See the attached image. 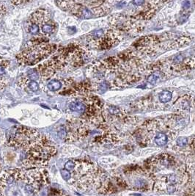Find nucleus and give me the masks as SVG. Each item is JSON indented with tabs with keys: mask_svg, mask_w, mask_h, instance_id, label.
<instances>
[{
	"mask_svg": "<svg viewBox=\"0 0 195 196\" xmlns=\"http://www.w3.org/2000/svg\"><path fill=\"white\" fill-rule=\"evenodd\" d=\"M75 162V168L70 171L71 179L68 181L69 184L80 192L90 190L92 187L98 190L105 176L91 164L80 161Z\"/></svg>",
	"mask_w": 195,
	"mask_h": 196,
	"instance_id": "nucleus-1",
	"label": "nucleus"
},
{
	"mask_svg": "<svg viewBox=\"0 0 195 196\" xmlns=\"http://www.w3.org/2000/svg\"><path fill=\"white\" fill-rule=\"evenodd\" d=\"M14 129V133L8 139V144L24 151L32 146L43 135L37 130L25 126H16Z\"/></svg>",
	"mask_w": 195,
	"mask_h": 196,
	"instance_id": "nucleus-4",
	"label": "nucleus"
},
{
	"mask_svg": "<svg viewBox=\"0 0 195 196\" xmlns=\"http://www.w3.org/2000/svg\"><path fill=\"white\" fill-rule=\"evenodd\" d=\"M109 111L111 114H117L120 112V109L117 107H114V106H112L109 108Z\"/></svg>",
	"mask_w": 195,
	"mask_h": 196,
	"instance_id": "nucleus-21",
	"label": "nucleus"
},
{
	"mask_svg": "<svg viewBox=\"0 0 195 196\" xmlns=\"http://www.w3.org/2000/svg\"><path fill=\"white\" fill-rule=\"evenodd\" d=\"M48 196H70L68 195L65 192H63L61 190H55V189H51L49 192Z\"/></svg>",
	"mask_w": 195,
	"mask_h": 196,
	"instance_id": "nucleus-14",
	"label": "nucleus"
},
{
	"mask_svg": "<svg viewBox=\"0 0 195 196\" xmlns=\"http://www.w3.org/2000/svg\"><path fill=\"white\" fill-rule=\"evenodd\" d=\"M61 174H62V176L63 177V179L67 181H68L71 179V173L65 169H63L61 170Z\"/></svg>",
	"mask_w": 195,
	"mask_h": 196,
	"instance_id": "nucleus-20",
	"label": "nucleus"
},
{
	"mask_svg": "<svg viewBox=\"0 0 195 196\" xmlns=\"http://www.w3.org/2000/svg\"><path fill=\"white\" fill-rule=\"evenodd\" d=\"M109 88V85L106 82H103L99 84L98 91L100 93H104Z\"/></svg>",
	"mask_w": 195,
	"mask_h": 196,
	"instance_id": "nucleus-15",
	"label": "nucleus"
},
{
	"mask_svg": "<svg viewBox=\"0 0 195 196\" xmlns=\"http://www.w3.org/2000/svg\"><path fill=\"white\" fill-rule=\"evenodd\" d=\"M18 85L23 87H27L29 90L32 91V92H36L39 90V85L36 81L35 80H31L29 79H25L23 78L19 82H18Z\"/></svg>",
	"mask_w": 195,
	"mask_h": 196,
	"instance_id": "nucleus-6",
	"label": "nucleus"
},
{
	"mask_svg": "<svg viewBox=\"0 0 195 196\" xmlns=\"http://www.w3.org/2000/svg\"><path fill=\"white\" fill-rule=\"evenodd\" d=\"M28 76H29V79H31V80H35V79H38V72L37 71H35V69L34 70H31V71H29L28 73Z\"/></svg>",
	"mask_w": 195,
	"mask_h": 196,
	"instance_id": "nucleus-19",
	"label": "nucleus"
},
{
	"mask_svg": "<svg viewBox=\"0 0 195 196\" xmlns=\"http://www.w3.org/2000/svg\"><path fill=\"white\" fill-rule=\"evenodd\" d=\"M190 6H191V3H190L189 1H184L183 2V8H185V9L189 8Z\"/></svg>",
	"mask_w": 195,
	"mask_h": 196,
	"instance_id": "nucleus-23",
	"label": "nucleus"
},
{
	"mask_svg": "<svg viewBox=\"0 0 195 196\" xmlns=\"http://www.w3.org/2000/svg\"><path fill=\"white\" fill-rule=\"evenodd\" d=\"M27 158L24 162L25 168H40L46 165L57 153V149L50 140L42 135L40 139L26 151Z\"/></svg>",
	"mask_w": 195,
	"mask_h": 196,
	"instance_id": "nucleus-2",
	"label": "nucleus"
},
{
	"mask_svg": "<svg viewBox=\"0 0 195 196\" xmlns=\"http://www.w3.org/2000/svg\"><path fill=\"white\" fill-rule=\"evenodd\" d=\"M23 181L27 184V190L29 192L37 193L44 187L50 184V179L48 171L45 169L35 168L24 171Z\"/></svg>",
	"mask_w": 195,
	"mask_h": 196,
	"instance_id": "nucleus-5",
	"label": "nucleus"
},
{
	"mask_svg": "<svg viewBox=\"0 0 195 196\" xmlns=\"http://www.w3.org/2000/svg\"><path fill=\"white\" fill-rule=\"evenodd\" d=\"M160 72H158V71H156V72H155V73H153V74H151L150 76L148 77V79H147V81L148 82L150 83V84H151V85H154V84H156V82H157L158 80L160 79Z\"/></svg>",
	"mask_w": 195,
	"mask_h": 196,
	"instance_id": "nucleus-13",
	"label": "nucleus"
},
{
	"mask_svg": "<svg viewBox=\"0 0 195 196\" xmlns=\"http://www.w3.org/2000/svg\"><path fill=\"white\" fill-rule=\"evenodd\" d=\"M8 64H9V62H8V61L2 60V59H0V82H2V83H5V82H2V81L1 78L5 74V70L6 68H7V67L8 66Z\"/></svg>",
	"mask_w": 195,
	"mask_h": 196,
	"instance_id": "nucleus-11",
	"label": "nucleus"
},
{
	"mask_svg": "<svg viewBox=\"0 0 195 196\" xmlns=\"http://www.w3.org/2000/svg\"><path fill=\"white\" fill-rule=\"evenodd\" d=\"M168 140L167 136L164 133H158L155 137V142L158 146H164L167 144Z\"/></svg>",
	"mask_w": 195,
	"mask_h": 196,
	"instance_id": "nucleus-8",
	"label": "nucleus"
},
{
	"mask_svg": "<svg viewBox=\"0 0 195 196\" xmlns=\"http://www.w3.org/2000/svg\"><path fill=\"white\" fill-rule=\"evenodd\" d=\"M57 46L54 44L42 43L34 44L24 50L16 56L19 63L27 65L38 64L44 59L47 58L57 50Z\"/></svg>",
	"mask_w": 195,
	"mask_h": 196,
	"instance_id": "nucleus-3",
	"label": "nucleus"
},
{
	"mask_svg": "<svg viewBox=\"0 0 195 196\" xmlns=\"http://www.w3.org/2000/svg\"><path fill=\"white\" fill-rule=\"evenodd\" d=\"M75 165H76L75 161H72V160L68 161L65 164V169L70 172V171L73 170V168H75Z\"/></svg>",
	"mask_w": 195,
	"mask_h": 196,
	"instance_id": "nucleus-17",
	"label": "nucleus"
},
{
	"mask_svg": "<svg viewBox=\"0 0 195 196\" xmlns=\"http://www.w3.org/2000/svg\"><path fill=\"white\" fill-rule=\"evenodd\" d=\"M4 190V188L0 184V196H3V194H2V190Z\"/></svg>",
	"mask_w": 195,
	"mask_h": 196,
	"instance_id": "nucleus-25",
	"label": "nucleus"
},
{
	"mask_svg": "<svg viewBox=\"0 0 195 196\" xmlns=\"http://www.w3.org/2000/svg\"><path fill=\"white\" fill-rule=\"evenodd\" d=\"M67 135H68L67 129H66V128H65V127H61L60 129L58 130V135H59V137L62 140H65V138L67 137Z\"/></svg>",
	"mask_w": 195,
	"mask_h": 196,
	"instance_id": "nucleus-18",
	"label": "nucleus"
},
{
	"mask_svg": "<svg viewBox=\"0 0 195 196\" xmlns=\"http://www.w3.org/2000/svg\"><path fill=\"white\" fill-rule=\"evenodd\" d=\"M62 86V82L60 80H57V79H53V80L50 81L47 85V87L51 91H57V90H60Z\"/></svg>",
	"mask_w": 195,
	"mask_h": 196,
	"instance_id": "nucleus-9",
	"label": "nucleus"
},
{
	"mask_svg": "<svg viewBox=\"0 0 195 196\" xmlns=\"http://www.w3.org/2000/svg\"><path fill=\"white\" fill-rule=\"evenodd\" d=\"M103 34H104L103 29H96V30L92 31V33L90 34V36L93 40H98V39H99V38H102Z\"/></svg>",
	"mask_w": 195,
	"mask_h": 196,
	"instance_id": "nucleus-12",
	"label": "nucleus"
},
{
	"mask_svg": "<svg viewBox=\"0 0 195 196\" xmlns=\"http://www.w3.org/2000/svg\"><path fill=\"white\" fill-rule=\"evenodd\" d=\"M133 3L136 5H142L144 3V2L143 1H134Z\"/></svg>",
	"mask_w": 195,
	"mask_h": 196,
	"instance_id": "nucleus-24",
	"label": "nucleus"
},
{
	"mask_svg": "<svg viewBox=\"0 0 195 196\" xmlns=\"http://www.w3.org/2000/svg\"><path fill=\"white\" fill-rule=\"evenodd\" d=\"M69 109H71L72 112H81L84 113L85 112L87 109V106L80 101H72L69 104Z\"/></svg>",
	"mask_w": 195,
	"mask_h": 196,
	"instance_id": "nucleus-7",
	"label": "nucleus"
},
{
	"mask_svg": "<svg viewBox=\"0 0 195 196\" xmlns=\"http://www.w3.org/2000/svg\"><path fill=\"white\" fill-rule=\"evenodd\" d=\"M184 59V57L183 55H178V56H176L175 58H174V62L175 63H181L183 60Z\"/></svg>",
	"mask_w": 195,
	"mask_h": 196,
	"instance_id": "nucleus-22",
	"label": "nucleus"
},
{
	"mask_svg": "<svg viewBox=\"0 0 195 196\" xmlns=\"http://www.w3.org/2000/svg\"><path fill=\"white\" fill-rule=\"evenodd\" d=\"M188 143V139L185 137H180L177 140V144L180 147H184Z\"/></svg>",
	"mask_w": 195,
	"mask_h": 196,
	"instance_id": "nucleus-16",
	"label": "nucleus"
},
{
	"mask_svg": "<svg viewBox=\"0 0 195 196\" xmlns=\"http://www.w3.org/2000/svg\"><path fill=\"white\" fill-rule=\"evenodd\" d=\"M172 98V93L168 90H164L159 95V100L162 103H166L169 101Z\"/></svg>",
	"mask_w": 195,
	"mask_h": 196,
	"instance_id": "nucleus-10",
	"label": "nucleus"
}]
</instances>
